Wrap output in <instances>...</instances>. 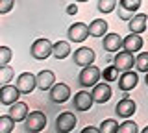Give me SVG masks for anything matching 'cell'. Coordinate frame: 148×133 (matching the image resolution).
<instances>
[{
    "label": "cell",
    "instance_id": "cell-30",
    "mask_svg": "<svg viewBox=\"0 0 148 133\" xmlns=\"http://www.w3.org/2000/svg\"><path fill=\"white\" fill-rule=\"evenodd\" d=\"M9 59H11V50L8 46H0V67L8 65Z\"/></svg>",
    "mask_w": 148,
    "mask_h": 133
},
{
    "label": "cell",
    "instance_id": "cell-35",
    "mask_svg": "<svg viewBox=\"0 0 148 133\" xmlns=\"http://www.w3.org/2000/svg\"><path fill=\"white\" fill-rule=\"evenodd\" d=\"M143 133H148V126H146V128H145V130H143Z\"/></svg>",
    "mask_w": 148,
    "mask_h": 133
},
{
    "label": "cell",
    "instance_id": "cell-16",
    "mask_svg": "<svg viewBox=\"0 0 148 133\" xmlns=\"http://www.w3.org/2000/svg\"><path fill=\"white\" fill-rule=\"evenodd\" d=\"M56 85V76L52 70H41L37 74V89L41 91H50Z\"/></svg>",
    "mask_w": 148,
    "mask_h": 133
},
{
    "label": "cell",
    "instance_id": "cell-2",
    "mask_svg": "<svg viewBox=\"0 0 148 133\" xmlns=\"http://www.w3.org/2000/svg\"><path fill=\"white\" fill-rule=\"evenodd\" d=\"M102 78V70L98 67H92V65H87L82 68L80 76H78V80H80V85L85 87V89H89V87H95L96 83L100 81Z\"/></svg>",
    "mask_w": 148,
    "mask_h": 133
},
{
    "label": "cell",
    "instance_id": "cell-1",
    "mask_svg": "<svg viewBox=\"0 0 148 133\" xmlns=\"http://www.w3.org/2000/svg\"><path fill=\"white\" fill-rule=\"evenodd\" d=\"M30 54H32L34 59H46V57L54 56V44L46 37L35 39L34 44H32V48H30Z\"/></svg>",
    "mask_w": 148,
    "mask_h": 133
},
{
    "label": "cell",
    "instance_id": "cell-27",
    "mask_svg": "<svg viewBox=\"0 0 148 133\" xmlns=\"http://www.w3.org/2000/svg\"><path fill=\"white\" fill-rule=\"evenodd\" d=\"M137 124L133 122V120H124L122 124H119V133H137Z\"/></svg>",
    "mask_w": 148,
    "mask_h": 133
},
{
    "label": "cell",
    "instance_id": "cell-10",
    "mask_svg": "<svg viewBox=\"0 0 148 133\" xmlns=\"http://www.w3.org/2000/svg\"><path fill=\"white\" fill-rule=\"evenodd\" d=\"M137 83H139V76H137L133 70H124L122 74L119 76V89L124 91V93L135 89Z\"/></svg>",
    "mask_w": 148,
    "mask_h": 133
},
{
    "label": "cell",
    "instance_id": "cell-14",
    "mask_svg": "<svg viewBox=\"0 0 148 133\" xmlns=\"http://www.w3.org/2000/svg\"><path fill=\"white\" fill-rule=\"evenodd\" d=\"M146 26H148V15H145V13H137L128 20V30L133 31V33L146 31Z\"/></svg>",
    "mask_w": 148,
    "mask_h": 133
},
{
    "label": "cell",
    "instance_id": "cell-13",
    "mask_svg": "<svg viewBox=\"0 0 148 133\" xmlns=\"http://www.w3.org/2000/svg\"><path fill=\"white\" fill-rule=\"evenodd\" d=\"M135 109H137L135 102H133L132 98H128V96H124V98L115 105V113H117L119 117H122V118H130L133 113H135Z\"/></svg>",
    "mask_w": 148,
    "mask_h": 133
},
{
    "label": "cell",
    "instance_id": "cell-23",
    "mask_svg": "<svg viewBox=\"0 0 148 133\" xmlns=\"http://www.w3.org/2000/svg\"><path fill=\"white\" fill-rule=\"evenodd\" d=\"M104 81H119V67L113 63V67H106L102 72Z\"/></svg>",
    "mask_w": 148,
    "mask_h": 133
},
{
    "label": "cell",
    "instance_id": "cell-22",
    "mask_svg": "<svg viewBox=\"0 0 148 133\" xmlns=\"http://www.w3.org/2000/svg\"><path fill=\"white\" fill-rule=\"evenodd\" d=\"M15 118L11 115H2L0 117V133H11L13 128H15Z\"/></svg>",
    "mask_w": 148,
    "mask_h": 133
},
{
    "label": "cell",
    "instance_id": "cell-9",
    "mask_svg": "<svg viewBox=\"0 0 148 133\" xmlns=\"http://www.w3.org/2000/svg\"><path fill=\"white\" fill-rule=\"evenodd\" d=\"M71 98V87L67 83H56L52 89H50V100L56 104H65Z\"/></svg>",
    "mask_w": 148,
    "mask_h": 133
},
{
    "label": "cell",
    "instance_id": "cell-25",
    "mask_svg": "<svg viewBox=\"0 0 148 133\" xmlns=\"http://www.w3.org/2000/svg\"><path fill=\"white\" fill-rule=\"evenodd\" d=\"M135 67L139 72H148V52H141L139 56L135 57Z\"/></svg>",
    "mask_w": 148,
    "mask_h": 133
},
{
    "label": "cell",
    "instance_id": "cell-36",
    "mask_svg": "<svg viewBox=\"0 0 148 133\" xmlns=\"http://www.w3.org/2000/svg\"><path fill=\"white\" fill-rule=\"evenodd\" d=\"M145 81H146V85H148V72H146V78H145Z\"/></svg>",
    "mask_w": 148,
    "mask_h": 133
},
{
    "label": "cell",
    "instance_id": "cell-7",
    "mask_svg": "<svg viewBox=\"0 0 148 133\" xmlns=\"http://www.w3.org/2000/svg\"><path fill=\"white\" fill-rule=\"evenodd\" d=\"M67 35H69V39H71L72 43H83V41L91 35L89 33V26L83 24V22H76V24H72L71 28H69Z\"/></svg>",
    "mask_w": 148,
    "mask_h": 133
},
{
    "label": "cell",
    "instance_id": "cell-32",
    "mask_svg": "<svg viewBox=\"0 0 148 133\" xmlns=\"http://www.w3.org/2000/svg\"><path fill=\"white\" fill-rule=\"evenodd\" d=\"M133 17V13L132 11H128V10H124L122 6H119V19H122V20H130Z\"/></svg>",
    "mask_w": 148,
    "mask_h": 133
},
{
    "label": "cell",
    "instance_id": "cell-37",
    "mask_svg": "<svg viewBox=\"0 0 148 133\" xmlns=\"http://www.w3.org/2000/svg\"><path fill=\"white\" fill-rule=\"evenodd\" d=\"M76 2H87V0H76Z\"/></svg>",
    "mask_w": 148,
    "mask_h": 133
},
{
    "label": "cell",
    "instance_id": "cell-18",
    "mask_svg": "<svg viewBox=\"0 0 148 133\" xmlns=\"http://www.w3.org/2000/svg\"><path fill=\"white\" fill-rule=\"evenodd\" d=\"M122 48L128 50V52H139V50L143 48V37H141V33H133V31H130L128 37H124Z\"/></svg>",
    "mask_w": 148,
    "mask_h": 133
},
{
    "label": "cell",
    "instance_id": "cell-29",
    "mask_svg": "<svg viewBox=\"0 0 148 133\" xmlns=\"http://www.w3.org/2000/svg\"><path fill=\"white\" fill-rule=\"evenodd\" d=\"M119 6H122L124 10H128V11L135 13L139 8H141V0H120Z\"/></svg>",
    "mask_w": 148,
    "mask_h": 133
},
{
    "label": "cell",
    "instance_id": "cell-33",
    "mask_svg": "<svg viewBox=\"0 0 148 133\" xmlns=\"http://www.w3.org/2000/svg\"><path fill=\"white\" fill-rule=\"evenodd\" d=\"M82 133H102L100 128H83Z\"/></svg>",
    "mask_w": 148,
    "mask_h": 133
},
{
    "label": "cell",
    "instance_id": "cell-21",
    "mask_svg": "<svg viewBox=\"0 0 148 133\" xmlns=\"http://www.w3.org/2000/svg\"><path fill=\"white\" fill-rule=\"evenodd\" d=\"M71 44L67 43V41H58V43H54V57L56 59H65L71 56Z\"/></svg>",
    "mask_w": 148,
    "mask_h": 133
},
{
    "label": "cell",
    "instance_id": "cell-15",
    "mask_svg": "<svg viewBox=\"0 0 148 133\" xmlns=\"http://www.w3.org/2000/svg\"><path fill=\"white\" fill-rule=\"evenodd\" d=\"M92 98L96 104H106L111 98V87L109 83H96L92 87Z\"/></svg>",
    "mask_w": 148,
    "mask_h": 133
},
{
    "label": "cell",
    "instance_id": "cell-6",
    "mask_svg": "<svg viewBox=\"0 0 148 133\" xmlns=\"http://www.w3.org/2000/svg\"><path fill=\"white\" fill-rule=\"evenodd\" d=\"M95 50L89 48V46H82L78 50H74V63L78 67H87V65H92L95 63Z\"/></svg>",
    "mask_w": 148,
    "mask_h": 133
},
{
    "label": "cell",
    "instance_id": "cell-24",
    "mask_svg": "<svg viewBox=\"0 0 148 133\" xmlns=\"http://www.w3.org/2000/svg\"><path fill=\"white\" fill-rule=\"evenodd\" d=\"M100 131L102 133H119V122L113 118H108L100 124Z\"/></svg>",
    "mask_w": 148,
    "mask_h": 133
},
{
    "label": "cell",
    "instance_id": "cell-12",
    "mask_svg": "<svg viewBox=\"0 0 148 133\" xmlns=\"http://www.w3.org/2000/svg\"><path fill=\"white\" fill-rule=\"evenodd\" d=\"M113 63L119 67V70H132L133 65H135V59H133V54L128 52V50H124V52H117L115 54V59Z\"/></svg>",
    "mask_w": 148,
    "mask_h": 133
},
{
    "label": "cell",
    "instance_id": "cell-19",
    "mask_svg": "<svg viewBox=\"0 0 148 133\" xmlns=\"http://www.w3.org/2000/svg\"><path fill=\"white\" fill-rule=\"evenodd\" d=\"M9 115H11L17 122H24L26 117L30 115V111H28V105L24 102H15V104L9 105Z\"/></svg>",
    "mask_w": 148,
    "mask_h": 133
},
{
    "label": "cell",
    "instance_id": "cell-5",
    "mask_svg": "<svg viewBox=\"0 0 148 133\" xmlns=\"http://www.w3.org/2000/svg\"><path fill=\"white\" fill-rule=\"evenodd\" d=\"M15 85L18 87V91H21L22 94H30L37 87V76H34L32 72H22V74L17 78Z\"/></svg>",
    "mask_w": 148,
    "mask_h": 133
},
{
    "label": "cell",
    "instance_id": "cell-4",
    "mask_svg": "<svg viewBox=\"0 0 148 133\" xmlns=\"http://www.w3.org/2000/svg\"><path fill=\"white\" fill-rule=\"evenodd\" d=\"M76 117H74L72 111H63L59 115L58 118H56V131L59 133H69L72 131L74 128H76Z\"/></svg>",
    "mask_w": 148,
    "mask_h": 133
},
{
    "label": "cell",
    "instance_id": "cell-31",
    "mask_svg": "<svg viewBox=\"0 0 148 133\" xmlns=\"http://www.w3.org/2000/svg\"><path fill=\"white\" fill-rule=\"evenodd\" d=\"M15 8V0H0V13H9Z\"/></svg>",
    "mask_w": 148,
    "mask_h": 133
},
{
    "label": "cell",
    "instance_id": "cell-8",
    "mask_svg": "<svg viewBox=\"0 0 148 133\" xmlns=\"http://www.w3.org/2000/svg\"><path fill=\"white\" fill-rule=\"evenodd\" d=\"M22 93L18 91V87L17 85H2V89H0V102H2L4 105H11V104H15L18 102V96H21Z\"/></svg>",
    "mask_w": 148,
    "mask_h": 133
},
{
    "label": "cell",
    "instance_id": "cell-20",
    "mask_svg": "<svg viewBox=\"0 0 148 133\" xmlns=\"http://www.w3.org/2000/svg\"><path fill=\"white\" fill-rule=\"evenodd\" d=\"M106 31H108V22L104 19H95L89 24V33L92 37H104Z\"/></svg>",
    "mask_w": 148,
    "mask_h": 133
},
{
    "label": "cell",
    "instance_id": "cell-11",
    "mask_svg": "<svg viewBox=\"0 0 148 133\" xmlns=\"http://www.w3.org/2000/svg\"><path fill=\"white\" fill-rule=\"evenodd\" d=\"M92 104H95L92 93H87V91H80V93L74 94V109H76V111H89Z\"/></svg>",
    "mask_w": 148,
    "mask_h": 133
},
{
    "label": "cell",
    "instance_id": "cell-3",
    "mask_svg": "<svg viewBox=\"0 0 148 133\" xmlns=\"http://www.w3.org/2000/svg\"><path fill=\"white\" fill-rule=\"evenodd\" d=\"M45 126H46V117H45L43 111H32L24 120V130L30 131V133L43 131Z\"/></svg>",
    "mask_w": 148,
    "mask_h": 133
},
{
    "label": "cell",
    "instance_id": "cell-17",
    "mask_svg": "<svg viewBox=\"0 0 148 133\" xmlns=\"http://www.w3.org/2000/svg\"><path fill=\"white\" fill-rule=\"evenodd\" d=\"M104 50L108 52H119V48H122L124 39H120L119 33H106L104 35Z\"/></svg>",
    "mask_w": 148,
    "mask_h": 133
},
{
    "label": "cell",
    "instance_id": "cell-34",
    "mask_svg": "<svg viewBox=\"0 0 148 133\" xmlns=\"http://www.w3.org/2000/svg\"><path fill=\"white\" fill-rule=\"evenodd\" d=\"M67 13H69V15H76V13H78V8H76V4H71V6L67 8Z\"/></svg>",
    "mask_w": 148,
    "mask_h": 133
},
{
    "label": "cell",
    "instance_id": "cell-26",
    "mask_svg": "<svg viewBox=\"0 0 148 133\" xmlns=\"http://www.w3.org/2000/svg\"><path fill=\"white\" fill-rule=\"evenodd\" d=\"M98 11L100 13H111L117 8V0H98Z\"/></svg>",
    "mask_w": 148,
    "mask_h": 133
},
{
    "label": "cell",
    "instance_id": "cell-28",
    "mask_svg": "<svg viewBox=\"0 0 148 133\" xmlns=\"http://www.w3.org/2000/svg\"><path fill=\"white\" fill-rule=\"evenodd\" d=\"M11 78H13V68L11 67H8V65L0 67V81H2V85L9 83V81H11Z\"/></svg>",
    "mask_w": 148,
    "mask_h": 133
}]
</instances>
